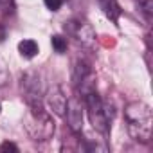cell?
Returning <instances> with one entry per match:
<instances>
[{"label": "cell", "instance_id": "cell-12", "mask_svg": "<svg viewBox=\"0 0 153 153\" xmlns=\"http://www.w3.org/2000/svg\"><path fill=\"white\" fill-rule=\"evenodd\" d=\"M7 79H9V68H7L6 59L0 56V87L6 85V83H7Z\"/></svg>", "mask_w": 153, "mask_h": 153}, {"label": "cell", "instance_id": "cell-4", "mask_svg": "<svg viewBox=\"0 0 153 153\" xmlns=\"http://www.w3.org/2000/svg\"><path fill=\"white\" fill-rule=\"evenodd\" d=\"M65 33L72 38H76V42L81 43L83 47H92L96 43V31L92 27L90 22H87L85 18H72L68 22H65Z\"/></svg>", "mask_w": 153, "mask_h": 153}, {"label": "cell", "instance_id": "cell-14", "mask_svg": "<svg viewBox=\"0 0 153 153\" xmlns=\"http://www.w3.org/2000/svg\"><path fill=\"white\" fill-rule=\"evenodd\" d=\"M142 13L146 15V18H151V0H144L142 2Z\"/></svg>", "mask_w": 153, "mask_h": 153}, {"label": "cell", "instance_id": "cell-9", "mask_svg": "<svg viewBox=\"0 0 153 153\" xmlns=\"http://www.w3.org/2000/svg\"><path fill=\"white\" fill-rule=\"evenodd\" d=\"M99 6H101L105 16H106L108 20H112L114 24H117L119 15H121V7H119V2H117V0H99Z\"/></svg>", "mask_w": 153, "mask_h": 153}, {"label": "cell", "instance_id": "cell-15", "mask_svg": "<svg viewBox=\"0 0 153 153\" xmlns=\"http://www.w3.org/2000/svg\"><path fill=\"white\" fill-rule=\"evenodd\" d=\"M0 151H18V148L13 142H4L2 146H0Z\"/></svg>", "mask_w": 153, "mask_h": 153}, {"label": "cell", "instance_id": "cell-3", "mask_svg": "<svg viewBox=\"0 0 153 153\" xmlns=\"http://www.w3.org/2000/svg\"><path fill=\"white\" fill-rule=\"evenodd\" d=\"M85 99V108H87V114H88V121L92 124V128L101 133V135H106L108 130H110V112L106 110V103L99 97L97 90H92L88 92L87 96H83Z\"/></svg>", "mask_w": 153, "mask_h": 153}, {"label": "cell", "instance_id": "cell-2", "mask_svg": "<svg viewBox=\"0 0 153 153\" xmlns=\"http://www.w3.org/2000/svg\"><path fill=\"white\" fill-rule=\"evenodd\" d=\"M24 126H25L27 135L34 142H45V140L52 139L54 128H56L52 115L49 112H45L43 106H29L25 119H24Z\"/></svg>", "mask_w": 153, "mask_h": 153}, {"label": "cell", "instance_id": "cell-13", "mask_svg": "<svg viewBox=\"0 0 153 153\" xmlns=\"http://www.w3.org/2000/svg\"><path fill=\"white\" fill-rule=\"evenodd\" d=\"M63 2H65V0H43L45 7L51 9V11H58V9L63 6Z\"/></svg>", "mask_w": 153, "mask_h": 153}, {"label": "cell", "instance_id": "cell-5", "mask_svg": "<svg viewBox=\"0 0 153 153\" xmlns=\"http://www.w3.org/2000/svg\"><path fill=\"white\" fill-rule=\"evenodd\" d=\"M72 81H74V87L79 94L87 96L88 92L96 90V74L92 70V67L83 61V59H78L74 63V70H72Z\"/></svg>", "mask_w": 153, "mask_h": 153}, {"label": "cell", "instance_id": "cell-17", "mask_svg": "<svg viewBox=\"0 0 153 153\" xmlns=\"http://www.w3.org/2000/svg\"><path fill=\"white\" fill-rule=\"evenodd\" d=\"M0 112H2V106H0Z\"/></svg>", "mask_w": 153, "mask_h": 153}, {"label": "cell", "instance_id": "cell-6", "mask_svg": "<svg viewBox=\"0 0 153 153\" xmlns=\"http://www.w3.org/2000/svg\"><path fill=\"white\" fill-rule=\"evenodd\" d=\"M22 92L29 106H42L43 87H42V76L36 70H29L22 76Z\"/></svg>", "mask_w": 153, "mask_h": 153}, {"label": "cell", "instance_id": "cell-7", "mask_svg": "<svg viewBox=\"0 0 153 153\" xmlns=\"http://www.w3.org/2000/svg\"><path fill=\"white\" fill-rule=\"evenodd\" d=\"M65 119L68 128L74 133H79L83 130V105L81 99L78 96H72L70 99H67V106H65Z\"/></svg>", "mask_w": 153, "mask_h": 153}, {"label": "cell", "instance_id": "cell-11", "mask_svg": "<svg viewBox=\"0 0 153 153\" xmlns=\"http://www.w3.org/2000/svg\"><path fill=\"white\" fill-rule=\"evenodd\" d=\"M51 43H52V49L58 52V54H63L65 51H67V38L65 36H61V34H54L52 38H51Z\"/></svg>", "mask_w": 153, "mask_h": 153}, {"label": "cell", "instance_id": "cell-16", "mask_svg": "<svg viewBox=\"0 0 153 153\" xmlns=\"http://www.w3.org/2000/svg\"><path fill=\"white\" fill-rule=\"evenodd\" d=\"M11 4H13V0H0V7H4V9L11 7Z\"/></svg>", "mask_w": 153, "mask_h": 153}, {"label": "cell", "instance_id": "cell-10", "mask_svg": "<svg viewBox=\"0 0 153 153\" xmlns=\"http://www.w3.org/2000/svg\"><path fill=\"white\" fill-rule=\"evenodd\" d=\"M18 52L25 58V59H31L38 54V43L34 40H22L18 43Z\"/></svg>", "mask_w": 153, "mask_h": 153}, {"label": "cell", "instance_id": "cell-8", "mask_svg": "<svg viewBox=\"0 0 153 153\" xmlns=\"http://www.w3.org/2000/svg\"><path fill=\"white\" fill-rule=\"evenodd\" d=\"M45 101L51 108L52 114L56 115H63L65 114V106H67V96L63 94L59 85H52L47 92H45Z\"/></svg>", "mask_w": 153, "mask_h": 153}, {"label": "cell", "instance_id": "cell-1", "mask_svg": "<svg viewBox=\"0 0 153 153\" xmlns=\"http://www.w3.org/2000/svg\"><path fill=\"white\" fill-rule=\"evenodd\" d=\"M124 119H126V130L130 137L137 142L148 144L151 139V124H153L151 106L146 105L144 101L128 103L124 108Z\"/></svg>", "mask_w": 153, "mask_h": 153}]
</instances>
